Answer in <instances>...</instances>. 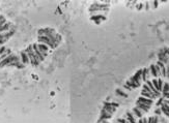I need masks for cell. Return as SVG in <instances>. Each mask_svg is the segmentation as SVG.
I'll return each instance as SVG.
<instances>
[{
  "instance_id": "obj_1",
  "label": "cell",
  "mask_w": 169,
  "mask_h": 123,
  "mask_svg": "<svg viewBox=\"0 0 169 123\" xmlns=\"http://www.w3.org/2000/svg\"><path fill=\"white\" fill-rule=\"evenodd\" d=\"M60 41V36L53 30L43 31V34L39 35L37 43L29 46L25 51L22 52L21 58L24 63L37 64L43 61L49 54L50 50L57 46Z\"/></svg>"
},
{
  "instance_id": "obj_2",
  "label": "cell",
  "mask_w": 169,
  "mask_h": 123,
  "mask_svg": "<svg viewBox=\"0 0 169 123\" xmlns=\"http://www.w3.org/2000/svg\"><path fill=\"white\" fill-rule=\"evenodd\" d=\"M104 123H107V122H104Z\"/></svg>"
}]
</instances>
